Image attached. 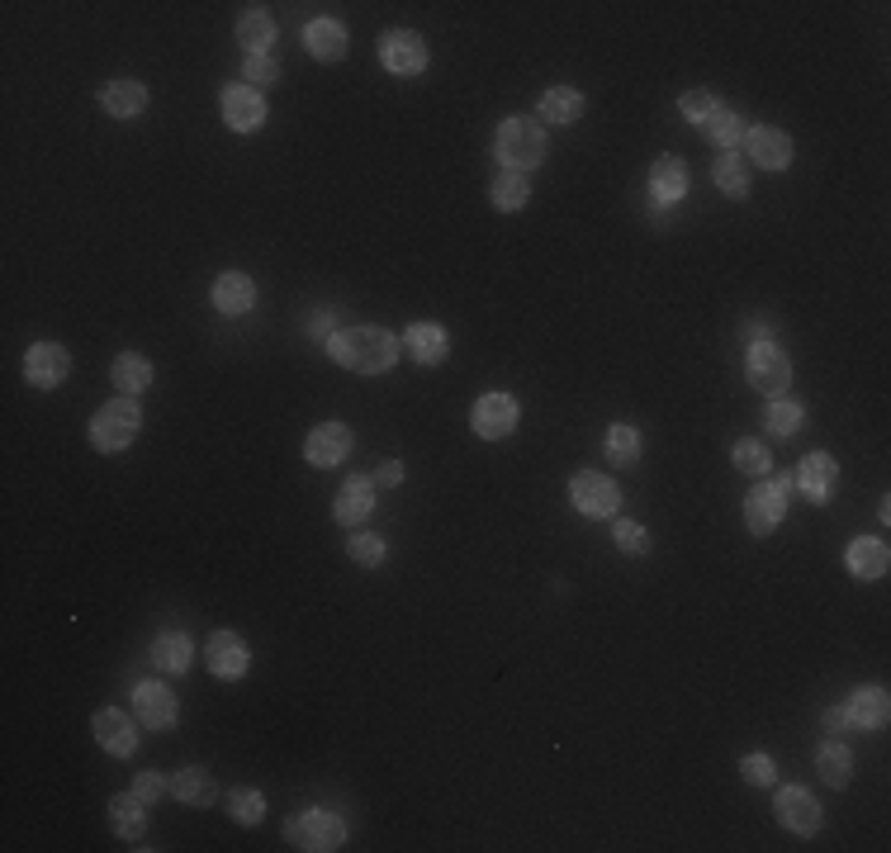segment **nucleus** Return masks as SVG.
I'll return each mask as SVG.
<instances>
[{
    "label": "nucleus",
    "mask_w": 891,
    "mask_h": 853,
    "mask_svg": "<svg viewBox=\"0 0 891 853\" xmlns=\"http://www.w3.org/2000/svg\"><path fill=\"white\" fill-rule=\"evenodd\" d=\"M162 792H167V782L157 777V773H138V777H133V796H142V802H148V806H152Z\"/></svg>",
    "instance_id": "49530a36"
},
{
    "label": "nucleus",
    "mask_w": 891,
    "mask_h": 853,
    "mask_svg": "<svg viewBox=\"0 0 891 853\" xmlns=\"http://www.w3.org/2000/svg\"><path fill=\"white\" fill-rule=\"evenodd\" d=\"M744 148H750V162L759 171H788L792 167V138L782 129H750L744 133Z\"/></svg>",
    "instance_id": "f3484780"
},
{
    "label": "nucleus",
    "mask_w": 891,
    "mask_h": 853,
    "mask_svg": "<svg viewBox=\"0 0 891 853\" xmlns=\"http://www.w3.org/2000/svg\"><path fill=\"white\" fill-rule=\"evenodd\" d=\"M517 399L512 394H484L474 403V413H470V426H474V436H484V441H503L512 426H517Z\"/></svg>",
    "instance_id": "f8f14e48"
},
{
    "label": "nucleus",
    "mask_w": 891,
    "mask_h": 853,
    "mask_svg": "<svg viewBox=\"0 0 891 853\" xmlns=\"http://www.w3.org/2000/svg\"><path fill=\"white\" fill-rule=\"evenodd\" d=\"M769 465H773V460H769V446H763V441H750V436L735 441V470H744V474H769Z\"/></svg>",
    "instance_id": "a19ab883"
},
{
    "label": "nucleus",
    "mask_w": 891,
    "mask_h": 853,
    "mask_svg": "<svg viewBox=\"0 0 891 853\" xmlns=\"http://www.w3.org/2000/svg\"><path fill=\"white\" fill-rule=\"evenodd\" d=\"M769 432L773 436H797L801 432V403L797 399H773L769 403Z\"/></svg>",
    "instance_id": "58836bf2"
},
{
    "label": "nucleus",
    "mask_w": 891,
    "mask_h": 853,
    "mask_svg": "<svg viewBox=\"0 0 891 853\" xmlns=\"http://www.w3.org/2000/svg\"><path fill=\"white\" fill-rule=\"evenodd\" d=\"M67 370H71V355L58 342H33L24 355V380L33 389H58L67 380Z\"/></svg>",
    "instance_id": "ddd939ff"
},
{
    "label": "nucleus",
    "mask_w": 891,
    "mask_h": 853,
    "mask_svg": "<svg viewBox=\"0 0 891 853\" xmlns=\"http://www.w3.org/2000/svg\"><path fill=\"white\" fill-rule=\"evenodd\" d=\"M100 104H104V114H114V119H133V114L148 110V86L133 81V77L110 81L100 91Z\"/></svg>",
    "instance_id": "5701e85b"
},
{
    "label": "nucleus",
    "mask_w": 891,
    "mask_h": 853,
    "mask_svg": "<svg viewBox=\"0 0 891 853\" xmlns=\"http://www.w3.org/2000/svg\"><path fill=\"white\" fill-rule=\"evenodd\" d=\"M152 664L162 669V673H186V669H190V640H186L181 631L157 635V645H152Z\"/></svg>",
    "instance_id": "f704fd0d"
},
{
    "label": "nucleus",
    "mask_w": 891,
    "mask_h": 853,
    "mask_svg": "<svg viewBox=\"0 0 891 853\" xmlns=\"http://www.w3.org/2000/svg\"><path fill=\"white\" fill-rule=\"evenodd\" d=\"M493 157L503 162V171H537L545 162V133L541 123H531L522 114H512L498 123V138H493Z\"/></svg>",
    "instance_id": "f03ea898"
},
{
    "label": "nucleus",
    "mask_w": 891,
    "mask_h": 853,
    "mask_svg": "<svg viewBox=\"0 0 891 853\" xmlns=\"http://www.w3.org/2000/svg\"><path fill=\"white\" fill-rule=\"evenodd\" d=\"M91 731H96V740H100V750H104V754H114V759H129V754L138 750V731H133V716H123V711H114V706L96 711Z\"/></svg>",
    "instance_id": "dca6fc26"
},
{
    "label": "nucleus",
    "mask_w": 891,
    "mask_h": 853,
    "mask_svg": "<svg viewBox=\"0 0 891 853\" xmlns=\"http://www.w3.org/2000/svg\"><path fill=\"white\" fill-rule=\"evenodd\" d=\"M679 110L692 119V123H698V129H702V123L711 119V114H717L721 110V100L717 96H711V91H688L683 100H679Z\"/></svg>",
    "instance_id": "79ce46f5"
},
{
    "label": "nucleus",
    "mask_w": 891,
    "mask_h": 853,
    "mask_svg": "<svg viewBox=\"0 0 891 853\" xmlns=\"http://www.w3.org/2000/svg\"><path fill=\"white\" fill-rule=\"evenodd\" d=\"M171 792L181 796V806H213L219 802V787H213V777L204 769H181L171 782Z\"/></svg>",
    "instance_id": "7c9ffc66"
},
{
    "label": "nucleus",
    "mask_w": 891,
    "mask_h": 853,
    "mask_svg": "<svg viewBox=\"0 0 891 853\" xmlns=\"http://www.w3.org/2000/svg\"><path fill=\"white\" fill-rule=\"evenodd\" d=\"M569 503H574L583 518H612L617 503H621V489L612 474H598V470H583L569 479Z\"/></svg>",
    "instance_id": "0eeeda50"
},
{
    "label": "nucleus",
    "mask_w": 891,
    "mask_h": 853,
    "mask_svg": "<svg viewBox=\"0 0 891 853\" xmlns=\"http://www.w3.org/2000/svg\"><path fill=\"white\" fill-rule=\"evenodd\" d=\"M223 806H228V815H233L238 825H261V815H266V796L257 792V787H233L223 796Z\"/></svg>",
    "instance_id": "4c0bfd02"
},
{
    "label": "nucleus",
    "mask_w": 891,
    "mask_h": 853,
    "mask_svg": "<svg viewBox=\"0 0 891 853\" xmlns=\"http://www.w3.org/2000/svg\"><path fill=\"white\" fill-rule=\"evenodd\" d=\"M617 550H627V555H645L650 550V536H645V526L640 522H617Z\"/></svg>",
    "instance_id": "c03bdc74"
},
{
    "label": "nucleus",
    "mask_w": 891,
    "mask_h": 853,
    "mask_svg": "<svg viewBox=\"0 0 891 853\" xmlns=\"http://www.w3.org/2000/svg\"><path fill=\"white\" fill-rule=\"evenodd\" d=\"M815 773H821L830 787H849V777H853V754H849V744L825 740L821 750H815Z\"/></svg>",
    "instance_id": "c756f323"
},
{
    "label": "nucleus",
    "mask_w": 891,
    "mask_h": 853,
    "mask_svg": "<svg viewBox=\"0 0 891 853\" xmlns=\"http://www.w3.org/2000/svg\"><path fill=\"white\" fill-rule=\"evenodd\" d=\"M702 133H707L711 142H721V148H740L744 133H750V123H744L735 110H725V104H721V110L702 123Z\"/></svg>",
    "instance_id": "e433bc0d"
},
{
    "label": "nucleus",
    "mask_w": 891,
    "mask_h": 853,
    "mask_svg": "<svg viewBox=\"0 0 891 853\" xmlns=\"http://www.w3.org/2000/svg\"><path fill=\"white\" fill-rule=\"evenodd\" d=\"M204 664L213 679H242L247 664H252V654H247V640L238 631H213L209 645H204Z\"/></svg>",
    "instance_id": "9b49d317"
},
{
    "label": "nucleus",
    "mask_w": 891,
    "mask_h": 853,
    "mask_svg": "<svg viewBox=\"0 0 891 853\" xmlns=\"http://www.w3.org/2000/svg\"><path fill=\"white\" fill-rule=\"evenodd\" d=\"M773 815H778V825L782 830H792V834H815L821 830V802L807 792V787H782L778 792V802H773Z\"/></svg>",
    "instance_id": "9d476101"
},
{
    "label": "nucleus",
    "mask_w": 891,
    "mask_h": 853,
    "mask_svg": "<svg viewBox=\"0 0 891 853\" xmlns=\"http://www.w3.org/2000/svg\"><path fill=\"white\" fill-rule=\"evenodd\" d=\"M328 351L337 365L356 370V375H384V370L399 361V337L384 328H347V332L328 337Z\"/></svg>",
    "instance_id": "f257e3e1"
},
{
    "label": "nucleus",
    "mask_w": 891,
    "mask_h": 853,
    "mask_svg": "<svg viewBox=\"0 0 891 853\" xmlns=\"http://www.w3.org/2000/svg\"><path fill=\"white\" fill-rule=\"evenodd\" d=\"M376 484H380V489H399V484H403V465H399V460H384L380 474H376Z\"/></svg>",
    "instance_id": "09e8293b"
},
{
    "label": "nucleus",
    "mask_w": 891,
    "mask_h": 853,
    "mask_svg": "<svg viewBox=\"0 0 891 853\" xmlns=\"http://www.w3.org/2000/svg\"><path fill=\"white\" fill-rule=\"evenodd\" d=\"M711 175H717V185L730 194V200H750V162L735 152H725L717 167H711Z\"/></svg>",
    "instance_id": "72a5a7b5"
},
{
    "label": "nucleus",
    "mask_w": 891,
    "mask_h": 853,
    "mask_svg": "<svg viewBox=\"0 0 891 853\" xmlns=\"http://www.w3.org/2000/svg\"><path fill=\"white\" fill-rule=\"evenodd\" d=\"M788 503H792V479H763V484L744 498V526L754 536H769V531L788 518Z\"/></svg>",
    "instance_id": "423d86ee"
},
{
    "label": "nucleus",
    "mask_w": 891,
    "mask_h": 853,
    "mask_svg": "<svg viewBox=\"0 0 891 853\" xmlns=\"http://www.w3.org/2000/svg\"><path fill=\"white\" fill-rule=\"evenodd\" d=\"M351 455V426L347 422H318L304 441V460L313 470H332Z\"/></svg>",
    "instance_id": "1a4fd4ad"
},
{
    "label": "nucleus",
    "mask_w": 891,
    "mask_h": 853,
    "mask_svg": "<svg viewBox=\"0 0 891 853\" xmlns=\"http://www.w3.org/2000/svg\"><path fill=\"white\" fill-rule=\"evenodd\" d=\"M347 555L361 569H376V564H384V541L370 536V531H356V536L347 541Z\"/></svg>",
    "instance_id": "ea45409f"
},
{
    "label": "nucleus",
    "mask_w": 891,
    "mask_h": 853,
    "mask_svg": "<svg viewBox=\"0 0 891 853\" xmlns=\"http://www.w3.org/2000/svg\"><path fill=\"white\" fill-rule=\"evenodd\" d=\"M242 77L252 81V86H271V81L280 77V67H276L271 52H252V58L242 62Z\"/></svg>",
    "instance_id": "37998d69"
},
{
    "label": "nucleus",
    "mask_w": 891,
    "mask_h": 853,
    "mask_svg": "<svg viewBox=\"0 0 891 853\" xmlns=\"http://www.w3.org/2000/svg\"><path fill=\"white\" fill-rule=\"evenodd\" d=\"M219 104H223V123L233 133H257L266 123V100H261V91H252V86H228Z\"/></svg>",
    "instance_id": "4468645a"
},
{
    "label": "nucleus",
    "mask_w": 891,
    "mask_h": 853,
    "mask_svg": "<svg viewBox=\"0 0 891 853\" xmlns=\"http://www.w3.org/2000/svg\"><path fill=\"white\" fill-rule=\"evenodd\" d=\"M238 43L247 48V58L252 52H266L276 43V20L266 10H242V20H238Z\"/></svg>",
    "instance_id": "473e14b6"
},
{
    "label": "nucleus",
    "mask_w": 891,
    "mask_h": 853,
    "mask_svg": "<svg viewBox=\"0 0 891 853\" xmlns=\"http://www.w3.org/2000/svg\"><path fill=\"white\" fill-rule=\"evenodd\" d=\"M304 48L313 62H342L347 58V29L337 20H313L304 29Z\"/></svg>",
    "instance_id": "393cba45"
},
{
    "label": "nucleus",
    "mask_w": 891,
    "mask_h": 853,
    "mask_svg": "<svg viewBox=\"0 0 891 853\" xmlns=\"http://www.w3.org/2000/svg\"><path fill=\"white\" fill-rule=\"evenodd\" d=\"M403 347L418 365H441L446 355H451V337H446L441 323H413L403 332Z\"/></svg>",
    "instance_id": "aec40b11"
},
{
    "label": "nucleus",
    "mask_w": 891,
    "mask_h": 853,
    "mask_svg": "<svg viewBox=\"0 0 891 853\" xmlns=\"http://www.w3.org/2000/svg\"><path fill=\"white\" fill-rule=\"evenodd\" d=\"M133 716L142 721V731H171L176 725V698L162 683H138L133 688Z\"/></svg>",
    "instance_id": "2eb2a0df"
},
{
    "label": "nucleus",
    "mask_w": 891,
    "mask_h": 853,
    "mask_svg": "<svg viewBox=\"0 0 891 853\" xmlns=\"http://www.w3.org/2000/svg\"><path fill=\"white\" fill-rule=\"evenodd\" d=\"M602 451H608L612 465H635L640 460V432L631 422H612L608 426V441H602Z\"/></svg>",
    "instance_id": "c9c22d12"
},
{
    "label": "nucleus",
    "mask_w": 891,
    "mask_h": 853,
    "mask_svg": "<svg viewBox=\"0 0 891 853\" xmlns=\"http://www.w3.org/2000/svg\"><path fill=\"white\" fill-rule=\"evenodd\" d=\"M110 380H114V389H123V399L142 394V389L152 384V365H148V355H138V351H123L119 361L110 365Z\"/></svg>",
    "instance_id": "cd10ccee"
},
{
    "label": "nucleus",
    "mask_w": 891,
    "mask_h": 853,
    "mask_svg": "<svg viewBox=\"0 0 891 853\" xmlns=\"http://www.w3.org/2000/svg\"><path fill=\"white\" fill-rule=\"evenodd\" d=\"M740 773H744V782H754V787H769V782L778 777V769H773L769 754H744V759H740Z\"/></svg>",
    "instance_id": "a18cd8bd"
},
{
    "label": "nucleus",
    "mask_w": 891,
    "mask_h": 853,
    "mask_svg": "<svg viewBox=\"0 0 891 853\" xmlns=\"http://www.w3.org/2000/svg\"><path fill=\"white\" fill-rule=\"evenodd\" d=\"M209 299H213V309H219L223 318H242V313H252V304H257V284H252V275H242V271H223L219 280H213Z\"/></svg>",
    "instance_id": "a211bd4d"
},
{
    "label": "nucleus",
    "mask_w": 891,
    "mask_h": 853,
    "mask_svg": "<svg viewBox=\"0 0 891 853\" xmlns=\"http://www.w3.org/2000/svg\"><path fill=\"white\" fill-rule=\"evenodd\" d=\"M834 479H840V465H834V455H825V451L807 455L801 460V470H797V484H801V493H807L811 503H825V498L834 493Z\"/></svg>",
    "instance_id": "412c9836"
},
{
    "label": "nucleus",
    "mask_w": 891,
    "mask_h": 853,
    "mask_svg": "<svg viewBox=\"0 0 891 853\" xmlns=\"http://www.w3.org/2000/svg\"><path fill=\"white\" fill-rule=\"evenodd\" d=\"M849 721H853V731H882L887 725V716H891V702H887V692L882 688H859L849 698Z\"/></svg>",
    "instance_id": "4be33fe9"
},
{
    "label": "nucleus",
    "mask_w": 891,
    "mask_h": 853,
    "mask_svg": "<svg viewBox=\"0 0 891 853\" xmlns=\"http://www.w3.org/2000/svg\"><path fill=\"white\" fill-rule=\"evenodd\" d=\"M284 840L304 853H332L347 844V825H342V815H332V811H304V815L284 821Z\"/></svg>",
    "instance_id": "20e7f679"
},
{
    "label": "nucleus",
    "mask_w": 891,
    "mask_h": 853,
    "mask_svg": "<svg viewBox=\"0 0 891 853\" xmlns=\"http://www.w3.org/2000/svg\"><path fill=\"white\" fill-rule=\"evenodd\" d=\"M489 194H493V209H498V213H517V209H527L531 185H527L522 171H498L493 185H489Z\"/></svg>",
    "instance_id": "2f4dec72"
},
{
    "label": "nucleus",
    "mask_w": 891,
    "mask_h": 853,
    "mask_svg": "<svg viewBox=\"0 0 891 853\" xmlns=\"http://www.w3.org/2000/svg\"><path fill=\"white\" fill-rule=\"evenodd\" d=\"M138 432H142V413H138L133 399L104 403V408H96V418H91V446H96L100 455L129 451L133 441H138Z\"/></svg>",
    "instance_id": "7ed1b4c3"
},
{
    "label": "nucleus",
    "mask_w": 891,
    "mask_h": 853,
    "mask_svg": "<svg viewBox=\"0 0 891 853\" xmlns=\"http://www.w3.org/2000/svg\"><path fill=\"white\" fill-rule=\"evenodd\" d=\"M821 725H825V731H834V735H849V731H853V721H849V711H844V706H825Z\"/></svg>",
    "instance_id": "de8ad7c7"
},
{
    "label": "nucleus",
    "mask_w": 891,
    "mask_h": 853,
    "mask_svg": "<svg viewBox=\"0 0 891 853\" xmlns=\"http://www.w3.org/2000/svg\"><path fill=\"white\" fill-rule=\"evenodd\" d=\"M650 194H654V204H679L683 194H688V167L679 162V157H659L654 162V171H650Z\"/></svg>",
    "instance_id": "b1692460"
},
{
    "label": "nucleus",
    "mask_w": 891,
    "mask_h": 853,
    "mask_svg": "<svg viewBox=\"0 0 891 853\" xmlns=\"http://www.w3.org/2000/svg\"><path fill=\"white\" fill-rule=\"evenodd\" d=\"M744 380H750V389H759V394L782 399V389L792 384L788 351H778L773 342H750V351H744Z\"/></svg>",
    "instance_id": "39448f33"
},
{
    "label": "nucleus",
    "mask_w": 891,
    "mask_h": 853,
    "mask_svg": "<svg viewBox=\"0 0 891 853\" xmlns=\"http://www.w3.org/2000/svg\"><path fill=\"white\" fill-rule=\"evenodd\" d=\"M370 512H376V484L370 479H347L342 484V493H337V508H332V518L342 522V526H361Z\"/></svg>",
    "instance_id": "6ab92c4d"
},
{
    "label": "nucleus",
    "mask_w": 891,
    "mask_h": 853,
    "mask_svg": "<svg viewBox=\"0 0 891 853\" xmlns=\"http://www.w3.org/2000/svg\"><path fill=\"white\" fill-rule=\"evenodd\" d=\"M110 825H114L119 840H142V830H148V802L133 796V792L114 796L110 802Z\"/></svg>",
    "instance_id": "bb28decb"
},
{
    "label": "nucleus",
    "mask_w": 891,
    "mask_h": 853,
    "mask_svg": "<svg viewBox=\"0 0 891 853\" xmlns=\"http://www.w3.org/2000/svg\"><path fill=\"white\" fill-rule=\"evenodd\" d=\"M844 560H849V569H853V579H863V583H878V579L887 574V564H891L887 545L872 541V536H859V541H853Z\"/></svg>",
    "instance_id": "a878e982"
},
{
    "label": "nucleus",
    "mask_w": 891,
    "mask_h": 853,
    "mask_svg": "<svg viewBox=\"0 0 891 853\" xmlns=\"http://www.w3.org/2000/svg\"><path fill=\"white\" fill-rule=\"evenodd\" d=\"M541 119L545 123H579L583 119V96L574 91V86H550V91L541 96Z\"/></svg>",
    "instance_id": "c85d7f7f"
},
{
    "label": "nucleus",
    "mask_w": 891,
    "mask_h": 853,
    "mask_svg": "<svg viewBox=\"0 0 891 853\" xmlns=\"http://www.w3.org/2000/svg\"><path fill=\"white\" fill-rule=\"evenodd\" d=\"M380 62L394 71V77H418V71L427 67V43L422 33L413 29H389L380 39Z\"/></svg>",
    "instance_id": "6e6552de"
}]
</instances>
